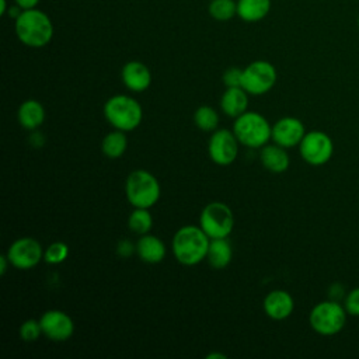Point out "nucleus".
I'll list each match as a JSON object with an SVG mask.
<instances>
[{
  "mask_svg": "<svg viewBox=\"0 0 359 359\" xmlns=\"http://www.w3.org/2000/svg\"><path fill=\"white\" fill-rule=\"evenodd\" d=\"M209 243L210 238L201 226H182L172 237L171 248L174 258L185 266L196 265L206 259Z\"/></svg>",
  "mask_w": 359,
  "mask_h": 359,
  "instance_id": "f257e3e1",
  "label": "nucleus"
},
{
  "mask_svg": "<svg viewBox=\"0 0 359 359\" xmlns=\"http://www.w3.org/2000/svg\"><path fill=\"white\" fill-rule=\"evenodd\" d=\"M209 1H213V0H209Z\"/></svg>",
  "mask_w": 359,
  "mask_h": 359,
  "instance_id": "e433bc0d",
  "label": "nucleus"
},
{
  "mask_svg": "<svg viewBox=\"0 0 359 359\" xmlns=\"http://www.w3.org/2000/svg\"><path fill=\"white\" fill-rule=\"evenodd\" d=\"M344 307L349 316L359 317V287H355L346 293Z\"/></svg>",
  "mask_w": 359,
  "mask_h": 359,
  "instance_id": "cd10ccee",
  "label": "nucleus"
},
{
  "mask_svg": "<svg viewBox=\"0 0 359 359\" xmlns=\"http://www.w3.org/2000/svg\"><path fill=\"white\" fill-rule=\"evenodd\" d=\"M10 264V259L7 255H1L0 257V275H4L7 272V268H8Z\"/></svg>",
  "mask_w": 359,
  "mask_h": 359,
  "instance_id": "2f4dec72",
  "label": "nucleus"
},
{
  "mask_svg": "<svg viewBox=\"0 0 359 359\" xmlns=\"http://www.w3.org/2000/svg\"><path fill=\"white\" fill-rule=\"evenodd\" d=\"M15 35L21 43L29 48H43L53 38V24L49 15L39 8L22 10L14 20Z\"/></svg>",
  "mask_w": 359,
  "mask_h": 359,
  "instance_id": "f03ea898",
  "label": "nucleus"
},
{
  "mask_svg": "<svg viewBox=\"0 0 359 359\" xmlns=\"http://www.w3.org/2000/svg\"><path fill=\"white\" fill-rule=\"evenodd\" d=\"M43 248L38 240L32 237H21L17 238L7 250V257L10 259L11 266L27 271L39 264L43 259Z\"/></svg>",
  "mask_w": 359,
  "mask_h": 359,
  "instance_id": "9b49d317",
  "label": "nucleus"
},
{
  "mask_svg": "<svg viewBox=\"0 0 359 359\" xmlns=\"http://www.w3.org/2000/svg\"><path fill=\"white\" fill-rule=\"evenodd\" d=\"M39 1H41V0H14V3H15L17 6H20L22 10L35 8Z\"/></svg>",
  "mask_w": 359,
  "mask_h": 359,
  "instance_id": "7c9ffc66",
  "label": "nucleus"
},
{
  "mask_svg": "<svg viewBox=\"0 0 359 359\" xmlns=\"http://www.w3.org/2000/svg\"><path fill=\"white\" fill-rule=\"evenodd\" d=\"M41 137H42V136H41V133H36V132H35V133H32V136H31V142H32V144H34L35 147H41V146H42V143H43V142H42V140H41V142L38 140V139H41Z\"/></svg>",
  "mask_w": 359,
  "mask_h": 359,
  "instance_id": "473e14b6",
  "label": "nucleus"
},
{
  "mask_svg": "<svg viewBox=\"0 0 359 359\" xmlns=\"http://www.w3.org/2000/svg\"><path fill=\"white\" fill-rule=\"evenodd\" d=\"M43 335L56 342L67 341L74 332V323L72 317L62 310H48L39 318Z\"/></svg>",
  "mask_w": 359,
  "mask_h": 359,
  "instance_id": "f8f14e48",
  "label": "nucleus"
},
{
  "mask_svg": "<svg viewBox=\"0 0 359 359\" xmlns=\"http://www.w3.org/2000/svg\"><path fill=\"white\" fill-rule=\"evenodd\" d=\"M121 79L128 90L133 93H142L150 87L151 73L143 62L130 60L123 65L121 70Z\"/></svg>",
  "mask_w": 359,
  "mask_h": 359,
  "instance_id": "4468645a",
  "label": "nucleus"
},
{
  "mask_svg": "<svg viewBox=\"0 0 359 359\" xmlns=\"http://www.w3.org/2000/svg\"><path fill=\"white\" fill-rule=\"evenodd\" d=\"M223 84L226 87H241V81H243V69L238 67H229L224 70L223 76H222Z\"/></svg>",
  "mask_w": 359,
  "mask_h": 359,
  "instance_id": "c85d7f7f",
  "label": "nucleus"
},
{
  "mask_svg": "<svg viewBox=\"0 0 359 359\" xmlns=\"http://www.w3.org/2000/svg\"><path fill=\"white\" fill-rule=\"evenodd\" d=\"M45 108L36 100L24 101L17 111L18 123L28 130H36L38 128H41L45 122Z\"/></svg>",
  "mask_w": 359,
  "mask_h": 359,
  "instance_id": "6ab92c4d",
  "label": "nucleus"
},
{
  "mask_svg": "<svg viewBox=\"0 0 359 359\" xmlns=\"http://www.w3.org/2000/svg\"><path fill=\"white\" fill-rule=\"evenodd\" d=\"M302 158L310 165H323L328 163L334 153L332 139L323 130L306 132L299 144Z\"/></svg>",
  "mask_w": 359,
  "mask_h": 359,
  "instance_id": "1a4fd4ad",
  "label": "nucleus"
},
{
  "mask_svg": "<svg viewBox=\"0 0 359 359\" xmlns=\"http://www.w3.org/2000/svg\"><path fill=\"white\" fill-rule=\"evenodd\" d=\"M18 335H20V338H21L22 341H27V342L36 341L41 335H43L39 320H34V318L25 320V321L20 325Z\"/></svg>",
  "mask_w": 359,
  "mask_h": 359,
  "instance_id": "bb28decb",
  "label": "nucleus"
},
{
  "mask_svg": "<svg viewBox=\"0 0 359 359\" xmlns=\"http://www.w3.org/2000/svg\"><path fill=\"white\" fill-rule=\"evenodd\" d=\"M126 132L115 129L107 133L101 142V150L105 157L108 158H119L123 156L128 147V137Z\"/></svg>",
  "mask_w": 359,
  "mask_h": 359,
  "instance_id": "4be33fe9",
  "label": "nucleus"
},
{
  "mask_svg": "<svg viewBox=\"0 0 359 359\" xmlns=\"http://www.w3.org/2000/svg\"><path fill=\"white\" fill-rule=\"evenodd\" d=\"M306 135V128L299 118L283 116L272 125V140L273 143L290 149L299 146Z\"/></svg>",
  "mask_w": 359,
  "mask_h": 359,
  "instance_id": "ddd939ff",
  "label": "nucleus"
},
{
  "mask_svg": "<svg viewBox=\"0 0 359 359\" xmlns=\"http://www.w3.org/2000/svg\"><path fill=\"white\" fill-rule=\"evenodd\" d=\"M294 309V300L286 290L275 289L269 292L264 299V311L272 320L287 318Z\"/></svg>",
  "mask_w": 359,
  "mask_h": 359,
  "instance_id": "2eb2a0df",
  "label": "nucleus"
},
{
  "mask_svg": "<svg viewBox=\"0 0 359 359\" xmlns=\"http://www.w3.org/2000/svg\"><path fill=\"white\" fill-rule=\"evenodd\" d=\"M259 160L264 168L276 174L285 172L290 165V157L286 149L276 143H266L262 146L259 151Z\"/></svg>",
  "mask_w": 359,
  "mask_h": 359,
  "instance_id": "f3484780",
  "label": "nucleus"
},
{
  "mask_svg": "<svg viewBox=\"0 0 359 359\" xmlns=\"http://www.w3.org/2000/svg\"><path fill=\"white\" fill-rule=\"evenodd\" d=\"M208 359H213V358H219V359H226V355L224 353H209L206 356Z\"/></svg>",
  "mask_w": 359,
  "mask_h": 359,
  "instance_id": "f704fd0d",
  "label": "nucleus"
},
{
  "mask_svg": "<svg viewBox=\"0 0 359 359\" xmlns=\"http://www.w3.org/2000/svg\"><path fill=\"white\" fill-rule=\"evenodd\" d=\"M233 258V248L227 237L210 238L206 259L213 269H224Z\"/></svg>",
  "mask_w": 359,
  "mask_h": 359,
  "instance_id": "aec40b11",
  "label": "nucleus"
},
{
  "mask_svg": "<svg viewBox=\"0 0 359 359\" xmlns=\"http://www.w3.org/2000/svg\"><path fill=\"white\" fill-rule=\"evenodd\" d=\"M104 116L112 128L130 132L142 123L143 109L137 100L133 97L126 94H116L105 101Z\"/></svg>",
  "mask_w": 359,
  "mask_h": 359,
  "instance_id": "7ed1b4c3",
  "label": "nucleus"
},
{
  "mask_svg": "<svg viewBox=\"0 0 359 359\" xmlns=\"http://www.w3.org/2000/svg\"><path fill=\"white\" fill-rule=\"evenodd\" d=\"M208 11L210 17L216 21H229L237 15V1L236 0H213V1H209Z\"/></svg>",
  "mask_w": 359,
  "mask_h": 359,
  "instance_id": "393cba45",
  "label": "nucleus"
},
{
  "mask_svg": "<svg viewBox=\"0 0 359 359\" xmlns=\"http://www.w3.org/2000/svg\"><path fill=\"white\" fill-rule=\"evenodd\" d=\"M153 226V216L146 208H135L133 212L129 215L128 227L132 233L143 236L150 231Z\"/></svg>",
  "mask_w": 359,
  "mask_h": 359,
  "instance_id": "5701e85b",
  "label": "nucleus"
},
{
  "mask_svg": "<svg viewBox=\"0 0 359 359\" xmlns=\"http://www.w3.org/2000/svg\"><path fill=\"white\" fill-rule=\"evenodd\" d=\"M136 252V244L132 243L128 238L119 240V243L116 244V254L122 258H129Z\"/></svg>",
  "mask_w": 359,
  "mask_h": 359,
  "instance_id": "c756f323",
  "label": "nucleus"
},
{
  "mask_svg": "<svg viewBox=\"0 0 359 359\" xmlns=\"http://www.w3.org/2000/svg\"><path fill=\"white\" fill-rule=\"evenodd\" d=\"M67 255H69L67 244L63 241H53L46 247L43 252V259L50 265H57L66 261Z\"/></svg>",
  "mask_w": 359,
  "mask_h": 359,
  "instance_id": "a878e982",
  "label": "nucleus"
},
{
  "mask_svg": "<svg viewBox=\"0 0 359 359\" xmlns=\"http://www.w3.org/2000/svg\"><path fill=\"white\" fill-rule=\"evenodd\" d=\"M238 144L236 135L229 129H216L208 142V154L217 165H230L238 154Z\"/></svg>",
  "mask_w": 359,
  "mask_h": 359,
  "instance_id": "9d476101",
  "label": "nucleus"
},
{
  "mask_svg": "<svg viewBox=\"0 0 359 359\" xmlns=\"http://www.w3.org/2000/svg\"><path fill=\"white\" fill-rule=\"evenodd\" d=\"M346 310L338 300H324L317 303L310 314V327L320 335L331 337L342 331L346 323Z\"/></svg>",
  "mask_w": 359,
  "mask_h": 359,
  "instance_id": "423d86ee",
  "label": "nucleus"
},
{
  "mask_svg": "<svg viewBox=\"0 0 359 359\" xmlns=\"http://www.w3.org/2000/svg\"><path fill=\"white\" fill-rule=\"evenodd\" d=\"M136 254L146 264H158L165 258L167 248L161 238L147 233L136 241Z\"/></svg>",
  "mask_w": 359,
  "mask_h": 359,
  "instance_id": "dca6fc26",
  "label": "nucleus"
},
{
  "mask_svg": "<svg viewBox=\"0 0 359 359\" xmlns=\"http://www.w3.org/2000/svg\"><path fill=\"white\" fill-rule=\"evenodd\" d=\"M199 226L209 238H224L234 229V215L226 203L210 202L201 212Z\"/></svg>",
  "mask_w": 359,
  "mask_h": 359,
  "instance_id": "0eeeda50",
  "label": "nucleus"
},
{
  "mask_svg": "<svg viewBox=\"0 0 359 359\" xmlns=\"http://www.w3.org/2000/svg\"><path fill=\"white\" fill-rule=\"evenodd\" d=\"M278 73L268 60H254L243 69L241 87L251 95L266 94L275 86Z\"/></svg>",
  "mask_w": 359,
  "mask_h": 359,
  "instance_id": "6e6552de",
  "label": "nucleus"
},
{
  "mask_svg": "<svg viewBox=\"0 0 359 359\" xmlns=\"http://www.w3.org/2000/svg\"><path fill=\"white\" fill-rule=\"evenodd\" d=\"M271 11V0H237V17L245 22L264 20Z\"/></svg>",
  "mask_w": 359,
  "mask_h": 359,
  "instance_id": "412c9836",
  "label": "nucleus"
},
{
  "mask_svg": "<svg viewBox=\"0 0 359 359\" xmlns=\"http://www.w3.org/2000/svg\"><path fill=\"white\" fill-rule=\"evenodd\" d=\"M233 132L240 144L250 149H261L272 139V126L264 115L255 111H245L237 116Z\"/></svg>",
  "mask_w": 359,
  "mask_h": 359,
  "instance_id": "20e7f679",
  "label": "nucleus"
},
{
  "mask_svg": "<svg viewBox=\"0 0 359 359\" xmlns=\"http://www.w3.org/2000/svg\"><path fill=\"white\" fill-rule=\"evenodd\" d=\"M125 194L133 208L150 209L158 202L161 188L151 172L139 168L128 175L125 181Z\"/></svg>",
  "mask_w": 359,
  "mask_h": 359,
  "instance_id": "39448f33",
  "label": "nucleus"
},
{
  "mask_svg": "<svg viewBox=\"0 0 359 359\" xmlns=\"http://www.w3.org/2000/svg\"><path fill=\"white\" fill-rule=\"evenodd\" d=\"M358 28H359V17H358Z\"/></svg>",
  "mask_w": 359,
  "mask_h": 359,
  "instance_id": "c9c22d12",
  "label": "nucleus"
},
{
  "mask_svg": "<svg viewBox=\"0 0 359 359\" xmlns=\"http://www.w3.org/2000/svg\"><path fill=\"white\" fill-rule=\"evenodd\" d=\"M220 108L231 118L240 116L248 108V93L243 87H227L220 97Z\"/></svg>",
  "mask_w": 359,
  "mask_h": 359,
  "instance_id": "a211bd4d",
  "label": "nucleus"
},
{
  "mask_svg": "<svg viewBox=\"0 0 359 359\" xmlns=\"http://www.w3.org/2000/svg\"><path fill=\"white\" fill-rule=\"evenodd\" d=\"M194 122L201 130L213 132L219 125V114L209 105H201L194 112Z\"/></svg>",
  "mask_w": 359,
  "mask_h": 359,
  "instance_id": "b1692460",
  "label": "nucleus"
},
{
  "mask_svg": "<svg viewBox=\"0 0 359 359\" xmlns=\"http://www.w3.org/2000/svg\"><path fill=\"white\" fill-rule=\"evenodd\" d=\"M7 11H8L7 0H0V14H1V15H6Z\"/></svg>",
  "mask_w": 359,
  "mask_h": 359,
  "instance_id": "72a5a7b5",
  "label": "nucleus"
}]
</instances>
